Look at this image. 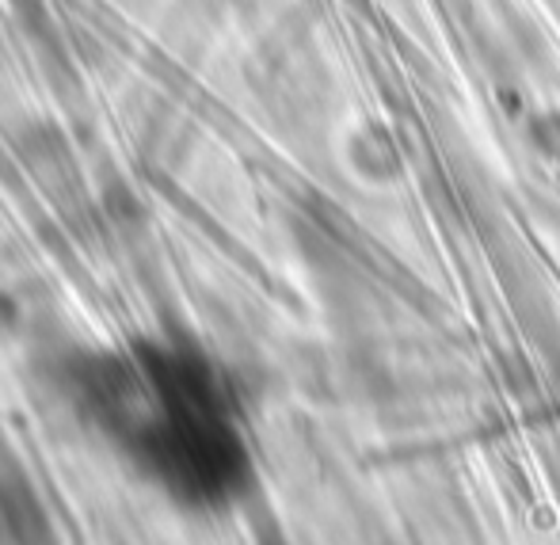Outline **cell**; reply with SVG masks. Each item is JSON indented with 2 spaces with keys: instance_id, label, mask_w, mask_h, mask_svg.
<instances>
[{
  "instance_id": "cell-4",
  "label": "cell",
  "mask_w": 560,
  "mask_h": 545,
  "mask_svg": "<svg viewBox=\"0 0 560 545\" xmlns=\"http://www.w3.org/2000/svg\"><path fill=\"white\" fill-rule=\"evenodd\" d=\"M104 210H107V218L122 229L145 221V207H141V199L133 195V187L126 184V179H112V184L104 187Z\"/></svg>"
},
{
  "instance_id": "cell-3",
  "label": "cell",
  "mask_w": 560,
  "mask_h": 545,
  "mask_svg": "<svg viewBox=\"0 0 560 545\" xmlns=\"http://www.w3.org/2000/svg\"><path fill=\"white\" fill-rule=\"evenodd\" d=\"M0 511H4V523L20 538H46V531H50V519H46L43 503L35 500L27 477H20V473L0 477Z\"/></svg>"
},
{
  "instance_id": "cell-1",
  "label": "cell",
  "mask_w": 560,
  "mask_h": 545,
  "mask_svg": "<svg viewBox=\"0 0 560 545\" xmlns=\"http://www.w3.org/2000/svg\"><path fill=\"white\" fill-rule=\"evenodd\" d=\"M15 146L27 164V172L46 184L50 192H69L73 187V153H69L66 138L58 126L50 123H31L15 134Z\"/></svg>"
},
{
  "instance_id": "cell-2",
  "label": "cell",
  "mask_w": 560,
  "mask_h": 545,
  "mask_svg": "<svg viewBox=\"0 0 560 545\" xmlns=\"http://www.w3.org/2000/svg\"><path fill=\"white\" fill-rule=\"evenodd\" d=\"M347 161H351V169L359 172L362 179H370V184H385V179H393L400 172L397 146H393L389 134L374 123H366L362 130L351 134V141H347Z\"/></svg>"
}]
</instances>
